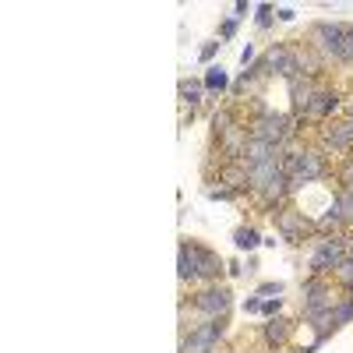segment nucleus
Returning a JSON list of instances; mask_svg holds the SVG:
<instances>
[{
    "instance_id": "obj_3",
    "label": "nucleus",
    "mask_w": 353,
    "mask_h": 353,
    "mask_svg": "<svg viewBox=\"0 0 353 353\" xmlns=\"http://www.w3.org/2000/svg\"><path fill=\"white\" fill-rule=\"evenodd\" d=\"M283 170H286L290 191H297L301 184H311V181H321V176L329 173L325 170V152L321 149H301V152L283 156Z\"/></svg>"
},
{
    "instance_id": "obj_20",
    "label": "nucleus",
    "mask_w": 353,
    "mask_h": 353,
    "mask_svg": "<svg viewBox=\"0 0 353 353\" xmlns=\"http://www.w3.org/2000/svg\"><path fill=\"white\" fill-rule=\"evenodd\" d=\"M230 128H237V121H233V113H230V110H219V113L212 117V131H216V138H223Z\"/></svg>"
},
{
    "instance_id": "obj_5",
    "label": "nucleus",
    "mask_w": 353,
    "mask_h": 353,
    "mask_svg": "<svg viewBox=\"0 0 353 353\" xmlns=\"http://www.w3.org/2000/svg\"><path fill=\"white\" fill-rule=\"evenodd\" d=\"M293 117L286 113H261L258 121L251 124V138L254 141H265V145H276V149H283V145L293 138Z\"/></svg>"
},
{
    "instance_id": "obj_8",
    "label": "nucleus",
    "mask_w": 353,
    "mask_h": 353,
    "mask_svg": "<svg viewBox=\"0 0 353 353\" xmlns=\"http://www.w3.org/2000/svg\"><path fill=\"white\" fill-rule=\"evenodd\" d=\"M346 258V241L343 237H321L314 254H311V276H329L336 272Z\"/></svg>"
},
{
    "instance_id": "obj_31",
    "label": "nucleus",
    "mask_w": 353,
    "mask_h": 353,
    "mask_svg": "<svg viewBox=\"0 0 353 353\" xmlns=\"http://www.w3.org/2000/svg\"><path fill=\"white\" fill-rule=\"evenodd\" d=\"M346 36H350V57H353V28H346Z\"/></svg>"
},
{
    "instance_id": "obj_21",
    "label": "nucleus",
    "mask_w": 353,
    "mask_h": 353,
    "mask_svg": "<svg viewBox=\"0 0 353 353\" xmlns=\"http://www.w3.org/2000/svg\"><path fill=\"white\" fill-rule=\"evenodd\" d=\"M336 279L343 283V290H350V293H353V254H346V258H343V265L336 269Z\"/></svg>"
},
{
    "instance_id": "obj_29",
    "label": "nucleus",
    "mask_w": 353,
    "mask_h": 353,
    "mask_svg": "<svg viewBox=\"0 0 353 353\" xmlns=\"http://www.w3.org/2000/svg\"><path fill=\"white\" fill-rule=\"evenodd\" d=\"M233 32H237V18H233V14H230V21L223 25V36H233Z\"/></svg>"
},
{
    "instance_id": "obj_9",
    "label": "nucleus",
    "mask_w": 353,
    "mask_h": 353,
    "mask_svg": "<svg viewBox=\"0 0 353 353\" xmlns=\"http://www.w3.org/2000/svg\"><path fill=\"white\" fill-rule=\"evenodd\" d=\"M230 304H233V293H230L226 286H219V283L205 286L198 297H194V307H198L205 318H226Z\"/></svg>"
},
{
    "instance_id": "obj_22",
    "label": "nucleus",
    "mask_w": 353,
    "mask_h": 353,
    "mask_svg": "<svg viewBox=\"0 0 353 353\" xmlns=\"http://www.w3.org/2000/svg\"><path fill=\"white\" fill-rule=\"evenodd\" d=\"M283 311V297H269V301H261V314L265 318H276Z\"/></svg>"
},
{
    "instance_id": "obj_14",
    "label": "nucleus",
    "mask_w": 353,
    "mask_h": 353,
    "mask_svg": "<svg viewBox=\"0 0 353 353\" xmlns=\"http://www.w3.org/2000/svg\"><path fill=\"white\" fill-rule=\"evenodd\" d=\"M219 181H223L230 191L248 188V166H244V163H226V166L219 170Z\"/></svg>"
},
{
    "instance_id": "obj_1",
    "label": "nucleus",
    "mask_w": 353,
    "mask_h": 353,
    "mask_svg": "<svg viewBox=\"0 0 353 353\" xmlns=\"http://www.w3.org/2000/svg\"><path fill=\"white\" fill-rule=\"evenodd\" d=\"M223 272V261L219 254H212L209 248L201 244H181V251H176V276H181V283H212L219 279Z\"/></svg>"
},
{
    "instance_id": "obj_23",
    "label": "nucleus",
    "mask_w": 353,
    "mask_h": 353,
    "mask_svg": "<svg viewBox=\"0 0 353 353\" xmlns=\"http://www.w3.org/2000/svg\"><path fill=\"white\" fill-rule=\"evenodd\" d=\"M279 293H283V283H265V286H258V297H261V301L279 297Z\"/></svg>"
},
{
    "instance_id": "obj_17",
    "label": "nucleus",
    "mask_w": 353,
    "mask_h": 353,
    "mask_svg": "<svg viewBox=\"0 0 353 353\" xmlns=\"http://www.w3.org/2000/svg\"><path fill=\"white\" fill-rule=\"evenodd\" d=\"M226 88H230V78L219 64L205 71V92H226Z\"/></svg>"
},
{
    "instance_id": "obj_10",
    "label": "nucleus",
    "mask_w": 353,
    "mask_h": 353,
    "mask_svg": "<svg viewBox=\"0 0 353 353\" xmlns=\"http://www.w3.org/2000/svg\"><path fill=\"white\" fill-rule=\"evenodd\" d=\"M311 230H314V223L304 219V212H297V209H279L276 212V233L290 244H301Z\"/></svg>"
},
{
    "instance_id": "obj_7",
    "label": "nucleus",
    "mask_w": 353,
    "mask_h": 353,
    "mask_svg": "<svg viewBox=\"0 0 353 353\" xmlns=\"http://www.w3.org/2000/svg\"><path fill=\"white\" fill-rule=\"evenodd\" d=\"M261 68H269V74H279L286 81L304 78V57L290 46H272L269 53L261 57Z\"/></svg>"
},
{
    "instance_id": "obj_18",
    "label": "nucleus",
    "mask_w": 353,
    "mask_h": 353,
    "mask_svg": "<svg viewBox=\"0 0 353 353\" xmlns=\"http://www.w3.org/2000/svg\"><path fill=\"white\" fill-rule=\"evenodd\" d=\"M201 88H205V81H188V78L181 81V99H184V106L194 110V106L201 103Z\"/></svg>"
},
{
    "instance_id": "obj_32",
    "label": "nucleus",
    "mask_w": 353,
    "mask_h": 353,
    "mask_svg": "<svg viewBox=\"0 0 353 353\" xmlns=\"http://www.w3.org/2000/svg\"><path fill=\"white\" fill-rule=\"evenodd\" d=\"M346 124H350V134H353V113H350V121H346Z\"/></svg>"
},
{
    "instance_id": "obj_2",
    "label": "nucleus",
    "mask_w": 353,
    "mask_h": 353,
    "mask_svg": "<svg viewBox=\"0 0 353 353\" xmlns=\"http://www.w3.org/2000/svg\"><path fill=\"white\" fill-rule=\"evenodd\" d=\"M336 304H339V297H336L332 283H325L321 276H311V279L304 283V314L314 321V329H318V339H314V343H321V339L329 336L325 325H332Z\"/></svg>"
},
{
    "instance_id": "obj_28",
    "label": "nucleus",
    "mask_w": 353,
    "mask_h": 353,
    "mask_svg": "<svg viewBox=\"0 0 353 353\" xmlns=\"http://www.w3.org/2000/svg\"><path fill=\"white\" fill-rule=\"evenodd\" d=\"M251 61H254V46H251V43H248V46H244V50H241V64H244V68H248V64H251Z\"/></svg>"
},
{
    "instance_id": "obj_24",
    "label": "nucleus",
    "mask_w": 353,
    "mask_h": 353,
    "mask_svg": "<svg viewBox=\"0 0 353 353\" xmlns=\"http://www.w3.org/2000/svg\"><path fill=\"white\" fill-rule=\"evenodd\" d=\"M339 181H343V188H353V156H346V163L339 170Z\"/></svg>"
},
{
    "instance_id": "obj_6",
    "label": "nucleus",
    "mask_w": 353,
    "mask_h": 353,
    "mask_svg": "<svg viewBox=\"0 0 353 353\" xmlns=\"http://www.w3.org/2000/svg\"><path fill=\"white\" fill-rule=\"evenodd\" d=\"M223 332H226L223 318H205L198 329H191V336H184L181 353H216V346H219Z\"/></svg>"
},
{
    "instance_id": "obj_11",
    "label": "nucleus",
    "mask_w": 353,
    "mask_h": 353,
    "mask_svg": "<svg viewBox=\"0 0 353 353\" xmlns=\"http://www.w3.org/2000/svg\"><path fill=\"white\" fill-rule=\"evenodd\" d=\"M318 145H321V152H332V156H346L353 149V134H350V124H329V128H321L318 134Z\"/></svg>"
},
{
    "instance_id": "obj_16",
    "label": "nucleus",
    "mask_w": 353,
    "mask_h": 353,
    "mask_svg": "<svg viewBox=\"0 0 353 353\" xmlns=\"http://www.w3.org/2000/svg\"><path fill=\"white\" fill-rule=\"evenodd\" d=\"M258 244H261V237H258L254 226H241L237 233H233V248L237 251H254Z\"/></svg>"
},
{
    "instance_id": "obj_30",
    "label": "nucleus",
    "mask_w": 353,
    "mask_h": 353,
    "mask_svg": "<svg viewBox=\"0 0 353 353\" xmlns=\"http://www.w3.org/2000/svg\"><path fill=\"white\" fill-rule=\"evenodd\" d=\"M276 14H279V21H293V18H297V11H290V8H279Z\"/></svg>"
},
{
    "instance_id": "obj_25",
    "label": "nucleus",
    "mask_w": 353,
    "mask_h": 353,
    "mask_svg": "<svg viewBox=\"0 0 353 353\" xmlns=\"http://www.w3.org/2000/svg\"><path fill=\"white\" fill-rule=\"evenodd\" d=\"M219 46H223V43H205V46H201V53H198V61H201V64H209L212 57H216V50H219Z\"/></svg>"
},
{
    "instance_id": "obj_12",
    "label": "nucleus",
    "mask_w": 353,
    "mask_h": 353,
    "mask_svg": "<svg viewBox=\"0 0 353 353\" xmlns=\"http://www.w3.org/2000/svg\"><path fill=\"white\" fill-rule=\"evenodd\" d=\"M336 110H339V92L336 88H318L314 99H311V110H307V121H329Z\"/></svg>"
},
{
    "instance_id": "obj_15",
    "label": "nucleus",
    "mask_w": 353,
    "mask_h": 353,
    "mask_svg": "<svg viewBox=\"0 0 353 353\" xmlns=\"http://www.w3.org/2000/svg\"><path fill=\"white\" fill-rule=\"evenodd\" d=\"M286 336H290V321L279 318V314L269 318V325H265V343H269V346H283Z\"/></svg>"
},
{
    "instance_id": "obj_13",
    "label": "nucleus",
    "mask_w": 353,
    "mask_h": 353,
    "mask_svg": "<svg viewBox=\"0 0 353 353\" xmlns=\"http://www.w3.org/2000/svg\"><path fill=\"white\" fill-rule=\"evenodd\" d=\"M286 85H290V96H293V117H307L311 99H314L318 88H314L311 81H304V78H293V81H286Z\"/></svg>"
},
{
    "instance_id": "obj_26",
    "label": "nucleus",
    "mask_w": 353,
    "mask_h": 353,
    "mask_svg": "<svg viewBox=\"0 0 353 353\" xmlns=\"http://www.w3.org/2000/svg\"><path fill=\"white\" fill-rule=\"evenodd\" d=\"M244 314H261V297H258V293L244 301Z\"/></svg>"
},
{
    "instance_id": "obj_4",
    "label": "nucleus",
    "mask_w": 353,
    "mask_h": 353,
    "mask_svg": "<svg viewBox=\"0 0 353 353\" xmlns=\"http://www.w3.org/2000/svg\"><path fill=\"white\" fill-rule=\"evenodd\" d=\"M311 50L321 53V61H353L350 57V36L343 25L332 21H318L311 28Z\"/></svg>"
},
{
    "instance_id": "obj_19",
    "label": "nucleus",
    "mask_w": 353,
    "mask_h": 353,
    "mask_svg": "<svg viewBox=\"0 0 353 353\" xmlns=\"http://www.w3.org/2000/svg\"><path fill=\"white\" fill-rule=\"evenodd\" d=\"M332 201H336V209H339L343 223H353V188H343Z\"/></svg>"
},
{
    "instance_id": "obj_27",
    "label": "nucleus",
    "mask_w": 353,
    "mask_h": 353,
    "mask_svg": "<svg viewBox=\"0 0 353 353\" xmlns=\"http://www.w3.org/2000/svg\"><path fill=\"white\" fill-rule=\"evenodd\" d=\"M269 21H272V4H261V8H258V25L265 28Z\"/></svg>"
}]
</instances>
